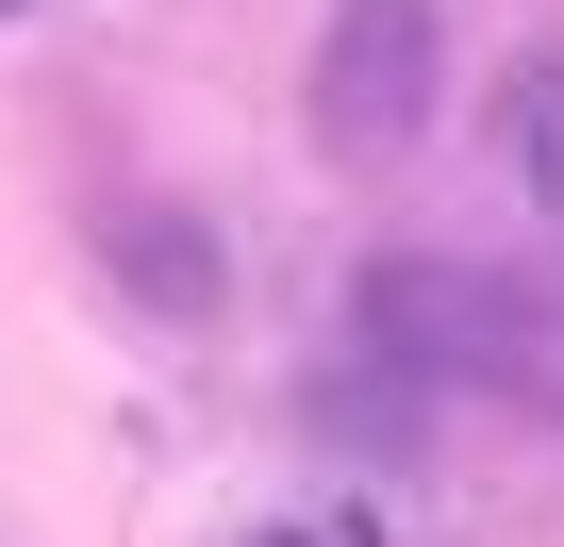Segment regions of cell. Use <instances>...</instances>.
<instances>
[{
  "label": "cell",
  "mask_w": 564,
  "mask_h": 547,
  "mask_svg": "<svg viewBox=\"0 0 564 547\" xmlns=\"http://www.w3.org/2000/svg\"><path fill=\"white\" fill-rule=\"evenodd\" d=\"M349 349L415 365L432 398H514L564 431V265H465V249H366Z\"/></svg>",
  "instance_id": "1"
},
{
  "label": "cell",
  "mask_w": 564,
  "mask_h": 547,
  "mask_svg": "<svg viewBox=\"0 0 564 547\" xmlns=\"http://www.w3.org/2000/svg\"><path fill=\"white\" fill-rule=\"evenodd\" d=\"M448 100V0H333L316 18V67H300V117L333 166H399Z\"/></svg>",
  "instance_id": "2"
},
{
  "label": "cell",
  "mask_w": 564,
  "mask_h": 547,
  "mask_svg": "<svg viewBox=\"0 0 564 547\" xmlns=\"http://www.w3.org/2000/svg\"><path fill=\"white\" fill-rule=\"evenodd\" d=\"M100 283L150 332H216L232 316V232H216V199H100Z\"/></svg>",
  "instance_id": "3"
},
{
  "label": "cell",
  "mask_w": 564,
  "mask_h": 547,
  "mask_svg": "<svg viewBox=\"0 0 564 547\" xmlns=\"http://www.w3.org/2000/svg\"><path fill=\"white\" fill-rule=\"evenodd\" d=\"M300 415H316V448H366V464H415L448 398H432L415 365H382V349H349V332H333V365L300 382Z\"/></svg>",
  "instance_id": "4"
},
{
  "label": "cell",
  "mask_w": 564,
  "mask_h": 547,
  "mask_svg": "<svg viewBox=\"0 0 564 547\" xmlns=\"http://www.w3.org/2000/svg\"><path fill=\"white\" fill-rule=\"evenodd\" d=\"M498 166H514V199H531L547 249H564V34H531V51L498 67Z\"/></svg>",
  "instance_id": "5"
},
{
  "label": "cell",
  "mask_w": 564,
  "mask_h": 547,
  "mask_svg": "<svg viewBox=\"0 0 564 547\" xmlns=\"http://www.w3.org/2000/svg\"><path fill=\"white\" fill-rule=\"evenodd\" d=\"M249 547H316V530H249Z\"/></svg>",
  "instance_id": "6"
},
{
  "label": "cell",
  "mask_w": 564,
  "mask_h": 547,
  "mask_svg": "<svg viewBox=\"0 0 564 547\" xmlns=\"http://www.w3.org/2000/svg\"><path fill=\"white\" fill-rule=\"evenodd\" d=\"M0 18H34V0H0Z\"/></svg>",
  "instance_id": "7"
}]
</instances>
